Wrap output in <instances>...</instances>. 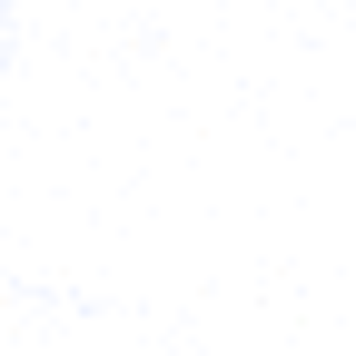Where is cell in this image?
Returning <instances> with one entry per match:
<instances>
[{
  "instance_id": "1",
  "label": "cell",
  "mask_w": 356,
  "mask_h": 356,
  "mask_svg": "<svg viewBox=\"0 0 356 356\" xmlns=\"http://www.w3.org/2000/svg\"><path fill=\"white\" fill-rule=\"evenodd\" d=\"M0 60H10V0H0Z\"/></svg>"
}]
</instances>
